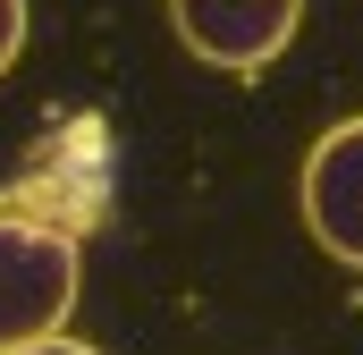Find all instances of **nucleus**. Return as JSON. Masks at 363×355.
Here are the masks:
<instances>
[{
	"instance_id": "nucleus-3",
	"label": "nucleus",
	"mask_w": 363,
	"mask_h": 355,
	"mask_svg": "<svg viewBox=\"0 0 363 355\" xmlns=\"http://www.w3.org/2000/svg\"><path fill=\"white\" fill-rule=\"evenodd\" d=\"M304 229H313L321 254L363 271V119L330 127L304 153Z\"/></svg>"
},
{
	"instance_id": "nucleus-2",
	"label": "nucleus",
	"mask_w": 363,
	"mask_h": 355,
	"mask_svg": "<svg viewBox=\"0 0 363 355\" xmlns=\"http://www.w3.org/2000/svg\"><path fill=\"white\" fill-rule=\"evenodd\" d=\"M169 26H178V43L203 68L254 77V68H271L279 51L296 43L304 0H169Z\"/></svg>"
},
{
	"instance_id": "nucleus-5",
	"label": "nucleus",
	"mask_w": 363,
	"mask_h": 355,
	"mask_svg": "<svg viewBox=\"0 0 363 355\" xmlns=\"http://www.w3.org/2000/svg\"><path fill=\"white\" fill-rule=\"evenodd\" d=\"M17 355H101V347H85V339L60 330V339H34V347H17Z\"/></svg>"
},
{
	"instance_id": "nucleus-1",
	"label": "nucleus",
	"mask_w": 363,
	"mask_h": 355,
	"mask_svg": "<svg viewBox=\"0 0 363 355\" xmlns=\"http://www.w3.org/2000/svg\"><path fill=\"white\" fill-rule=\"evenodd\" d=\"M77 288H85L77 237L60 220H43V212L0 203V355L34 347V339H60L68 313H77Z\"/></svg>"
},
{
	"instance_id": "nucleus-4",
	"label": "nucleus",
	"mask_w": 363,
	"mask_h": 355,
	"mask_svg": "<svg viewBox=\"0 0 363 355\" xmlns=\"http://www.w3.org/2000/svg\"><path fill=\"white\" fill-rule=\"evenodd\" d=\"M17 51H26V0H0V77L17 68Z\"/></svg>"
}]
</instances>
